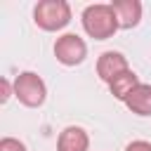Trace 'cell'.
I'll return each instance as SVG.
<instances>
[{"mask_svg":"<svg viewBox=\"0 0 151 151\" xmlns=\"http://www.w3.org/2000/svg\"><path fill=\"white\" fill-rule=\"evenodd\" d=\"M83 28H85V33L90 38L106 40V38H111L120 28V24H118V17H116L111 5L97 2V5L85 7V12H83Z\"/></svg>","mask_w":151,"mask_h":151,"instance_id":"cell-1","label":"cell"},{"mask_svg":"<svg viewBox=\"0 0 151 151\" xmlns=\"http://www.w3.org/2000/svg\"><path fill=\"white\" fill-rule=\"evenodd\" d=\"M33 19L42 31H61L71 21V7L66 0H40L33 9Z\"/></svg>","mask_w":151,"mask_h":151,"instance_id":"cell-2","label":"cell"},{"mask_svg":"<svg viewBox=\"0 0 151 151\" xmlns=\"http://www.w3.org/2000/svg\"><path fill=\"white\" fill-rule=\"evenodd\" d=\"M14 94H17V99H19L24 106L35 109V106H40V104L45 101L47 87H45V83H42V78H40L38 73L24 71V73H19V76L14 78Z\"/></svg>","mask_w":151,"mask_h":151,"instance_id":"cell-3","label":"cell"},{"mask_svg":"<svg viewBox=\"0 0 151 151\" xmlns=\"http://www.w3.org/2000/svg\"><path fill=\"white\" fill-rule=\"evenodd\" d=\"M54 57L64 64V66H76L87 57V45L80 35L76 33H64L61 38H57L54 42Z\"/></svg>","mask_w":151,"mask_h":151,"instance_id":"cell-4","label":"cell"},{"mask_svg":"<svg viewBox=\"0 0 151 151\" xmlns=\"http://www.w3.org/2000/svg\"><path fill=\"white\" fill-rule=\"evenodd\" d=\"M125 71H130V64H127V59L120 54V52H104L99 59H97V76L104 80V83H111L116 76H120V73H125Z\"/></svg>","mask_w":151,"mask_h":151,"instance_id":"cell-5","label":"cell"},{"mask_svg":"<svg viewBox=\"0 0 151 151\" xmlns=\"http://www.w3.org/2000/svg\"><path fill=\"white\" fill-rule=\"evenodd\" d=\"M87 149H90V137L83 127L68 125L61 130L57 139V151H87Z\"/></svg>","mask_w":151,"mask_h":151,"instance_id":"cell-6","label":"cell"},{"mask_svg":"<svg viewBox=\"0 0 151 151\" xmlns=\"http://www.w3.org/2000/svg\"><path fill=\"white\" fill-rule=\"evenodd\" d=\"M111 7L118 17L120 28H132L142 19V2H137V0H113Z\"/></svg>","mask_w":151,"mask_h":151,"instance_id":"cell-7","label":"cell"},{"mask_svg":"<svg viewBox=\"0 0 151 151\" xmlns=\"http://www.w3.org/2000/svg\"><path fill=\"white\" fill-rule=\"evenodd\" d=\"M125 106L137 116H151V85L139 83V87L125 99Z\"/></svg>","mask_w":151,"mask_h":151,"instance_id":"cell-8","label":"cell"},{"mask_svg":"<svg viewBox=\"0 0 151 151\" xmlns=\"http://www.w3.org/2000/svg\"><path fill=\"white\" fill-rule=\"evenodd\" d=\"M109 87H111V94L116 97V99H120V101H125L137 87H139V78L134 76V71L130 68V71H125V73H120V76H116L111 83H109Z\"/></svg>","mask_w":151,"mask_h":151,"instance_id":"cell-9","label":"cell"},{"mask_svg":"<svg viewBox=\"0 0 151 151\" xmlns=\"http://www.w3.org/2000/svg\"><path fill=\"white\" fill-rule=\"evenodd\" d=\"M0 151H26V146L14 137H2L0 139Z\"/></svg>","mask_w":151,"mask_h":151,"instance_id":"cell-10","label":"cell"},{"mask_svg":"<svg viewBox=\"0 0 151 151\" xmlns=\"http://www.w3.org/2000/svg\"><path fill=\"white\" fill-rule=\"evenodd\" d=\"M125 151H151V144L144 142V139H134V142H130L125 146Z\"/></svg>","mask_w":151,"mask_h":151,"instance_id":"cell-11","label":"cell"},{"mask_svg":"<svg viewBox=\"0 0 151 151\" xmlns=\"http://www.w3.org/2000/svg\"><path fill=\"white\" fill-rule=\"evenodd\" d=\"M12 90H14V85H12L7 78H2V80H0V92H2V94H0V101H7L9 94H12Z\"/></svg>","mask_w":151,"mask_h":151,"instance_id":"cell-12","label":"cell"}]
</instances>
